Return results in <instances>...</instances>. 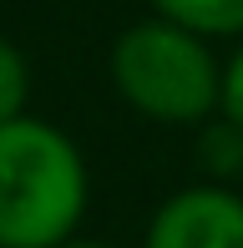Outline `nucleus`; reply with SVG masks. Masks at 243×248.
Instances as JSON below:
<instances>
[{"label": "nucleus", "mask_w": 243, "mask_h": 248, "mask_svg": "<svg viewBox=\"0 0 243 248\" xmlns=\"http://www.w3.org/2000/svg\"><path fill=\"white\" fill-rule=\"evenodd\" d=\"M61 248H112V243H96V238H71V243H61Z\"/></svg>", "instance_id": "8"}, {"label": "nucleus", "mask_w": 243, "mask_h": 248, "mask_svg": "<svg viewBox=\"0 0 243 248\" xmlns=\"http://www.w3.org/2000/svg\"><path fill=\"white\" fill-rule=\"evenodd\" d=\"M197 147H203V167H208V183H233V177L243 172V132L233 127V122L213 117L203 122V132H197Z\"/></svg>", "instance_id": "5"}, {"label": "nucleus", "mask_w": 243, "mask_h": 248, "mask_svg": "<svg viewBox=\"0 0 243 248\" xmlns=\"http://www.w3.org/2000/svg\"><path fill=\"white\" fill-rule=\"evenodd\" d=\"M147 16H162L203 41H243V0H147Z\"/></svg>", "instance_id": "4"}, {"label": "nucleus", "mask_w": 243, "mask_h": 248, "mask_svg": "<svg viewBox=\"0 0 243 248\" xmlns=\"http://www.w3.org/2000/svg\"><path fill=\"white\" fill-rule=\"evenodd\" d=\"M30 117V61L10 36H0V127Z\"/></svg>", "instance_id": "6"}, {"label": "nucleus", "mask_w": 243, "mask_h": 248, "mask_svg": "<svg viewBox=\"0 0 243 248\" xmlns=\"http://www.w3.org/2000/svg\"><path fill=\"white\" fill-rule=\"evenodd\" d=\"M91 172L71 137L46 117L0 127V248H61L81 238Z\"/></svg>", "instance_id": "1"}, {"label": "nucleus", "mask_w": 243, "mask_h": 248, "mask_svg": "<svg viewBox=\"0 0 243 248\" xmlns=\"http://www.w3.org/2000/svg\"><path fill=\"white\" fill-rule=\"evenodd\" d=\"M142 248H243V198L223 183H187L157 202Z\"/></svg>", "instance_id": "3"}, {"label": "nucleus", "mask_w": 243, "mask_h": 248, "mask_svg": "<svg viewBox=\"0 0 243 248\" xmlns=\"http://www.w3.org/2000/svg\"><path fill=\"white\" fill-rule=\"evenodd\" d=\"M218 117L233 122V127L243 132V41H238V51L223 61V96H218Z\"/></svg>", "instance_id": "7"}, {"label": "nucleus", "mask_w": 243, "mask_h": 248, "mask_svg": "<svg viewBox=\"0 0 243 248\" xmlns=\"http://www.w3.org/2000/svg\"><path fill=\"white\" fill-rule=\"evenodd\" d=\"M106 71H112L117 96L157 127H203L218 117L223 61L213 56V41L162 16L132 20L112 41Z\"/></svg>", "instance_id": "2"}]
</instances>
